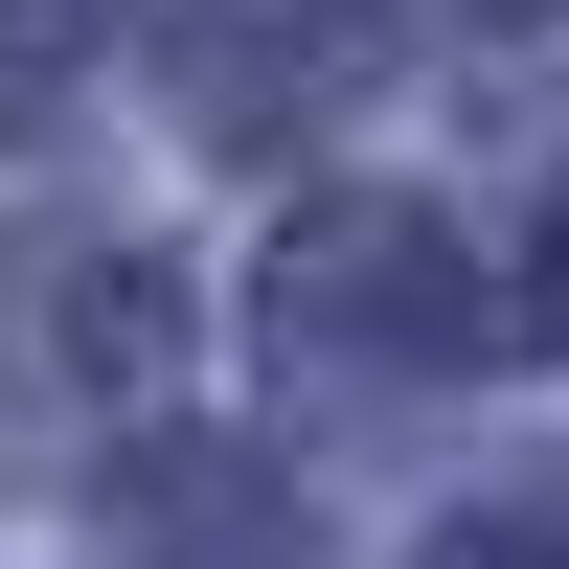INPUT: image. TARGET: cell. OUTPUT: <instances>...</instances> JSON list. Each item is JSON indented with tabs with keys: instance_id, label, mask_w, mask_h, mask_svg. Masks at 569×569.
<instances>
[{
	"instance_id": "277c9868",
	"label": "cell",
	"mask_w": 569,
	"mask_h": 569,
	"mask_svg": "<svg viewBox=\"0 0 569 569\" xmlns=\"http://www.w3.org/2000/svg\"><path fill=\"white\" fill-rule=\"evenodd\" d=\"M114 23H137V0H0V114H46V91H69Z\"/></svg>"
},
{
	"instance_id": "6da1fadb",
	"label": "cell",
	"mask_w": 569,
	"mask_h": 569,
	"mask_svg": "<svg viewBox=\"0 0 569 569\" xmlns=\"http://www.w3.org/2000/svg\"><path fill=\"white\" fill-rule=\"evenodd\" d=\"M251 319H273L297 365H342V388H388V365L433 388V365H479V342H501L479 251H456L433 206H319L297 251H273V297H251Z\"/></svg>"
},
{
	"instance_id": "5b68a950",
	"label": "cell",
	"mask_w": 569,
	"mask_h": 569,
	"mask_svg": "<svg viewBox=\"0 0 569 569\" xmlns=\"http://www.w3.org/2000/svg\"><path fill=\"white\" fill-rule=\"evenodd\" d=\"M410 569H569V525H433Z\"/></svg>"
},
{
	"instance_id": "7a4b0ae2",
	"label": "cell",
	"mask_w": 569,
	"mask_h": 569,
	"mask_svg": "<svg viewBox=\"0 0 569 569\" xmlns=\"http://www.w3.org/2000/svg\"><path fill=\"white\" fill-rule=\"evenodd\" d=\"M182 273L137 251H0V410H160L182 388Z\"/></svg>"
},
{
	"instance_id": "52a82bcc",
	"label": "cell",
	"mask_w": 569,
	"mask_h": 569,
	"mask_svg": "<svg viewBox=\"0 0 569 569\" xmlns=\"http://www.w3.org/2000/svg\"><path fill=\"white\" fill-rule=\"evenodd\" d=\"M547 251H569V228H547Z\"/></svg>"
},
{
	"instance_id": "3957f363",
	"label": "cell",
	"mask_w": 569,
	"mask_h": 569,
	"mask_svg": "<svg viewBox=\"0 0 569 569\" xmlns=\"http://www.w3.org/2000/svg\"><path fill=\"white\" fill-rule=\"evenodd\" d=\"M182 69H206V137H297L388 69V0H182Z\"/></svg>"
},
{
	"instance_id": "8992f818",
	"label": "cell",
	"mask_w": 569,
	"mask_h": 569,
	"mask_svg": "<svg viewBox=\"0 0 569 569\" xmlns=\"http://www.w3.org/2000/svg\"><path fill=\"white\" fill-rule=\"evenodd\" d=\"M501 23H547V0H501Z\"/></svg>"
}]
</instances>
